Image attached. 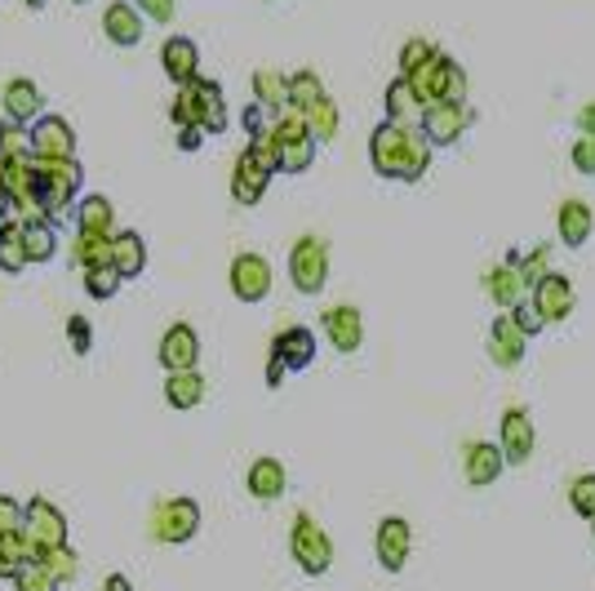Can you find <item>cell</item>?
<instances>
[{"instance_id":"obj_1","label":"cell","mask_w":595,"mask_h":591,"mask_svg":"<svg viewBox=\"0 0 595 591\" xmlns=\"http://www.w3.org/2000/svg\"><path fill=\"white\" fill-rule=\"evenodd\" d=\"M431 143L418 125H396V121H383L374 134H369V160H374V174L383 178H396V183H418L427 169H431Z\"/></svg>"},{"instance_id":"obj_2","label":"cell","mask_w":595,"mask_h":591,"mask_svg":"<svg viewBox=\"0 0 595 591\" xmlns=\"http://www.w3.org/2000/svg\"><path fill=\"white\" fill-rule=\"evenodd\" d=\"M32 165H36V196H41V218L45 222H54L72 200H76V191H81V160L72 156V160H45V156H32Z\"/></svg>"},{"instance_id":"obj_3","label":"cell","mask_w":595,"mask_h":591,"mask_svg":"<svg viewBox=\"0 0 595 591\" xmlns=\"http://www.w3.org/2000/svg\"><path fill=\"white\" fill-rule=\"evenodd\" d=\"M414 85V94L422 98V107H436V103H467V72L449 59V54H431L414 76H405Z\"/></svg>"},{"instance_id":"obj_4","label":"cell","mask_w":595,"mask_h":591,"mask_svg":"<svg viewBox=\"0 0 595 591\" xmlns=\"http://www.w3.org/2000/svg\"><path fill=\"white\" fill-rule=\"evenodd\" d=\"M289 556H293V564L303 569L307 578L330 573V564H334V542H330V533L321 529L316 516H307V511L293 516V525H289Z\"/></svg>"},{"instance_id":"obj_5","label":"cell","mask_w":595,"mask_h":591,"mask_svg":"<svg viewBox=\"0 0 595 591\" xmlns=\"http://www.w3.org/2000/svg\"><path fill=\"white\" fill-rule=\"evenodd\" d=\"M271 129H275V138H280V174H307L312 169V160H316V138H312V125H307V116L303 112H280L275 121H271Z\"/></svg>"},{"instance_id":"obj_6","label":"cell","mask_w":595,"mask_h":591,"mask_svg":"<svg viewBox=\"0 0 595 591\" xmlns=\"http://www.w3.org/2000/svg\"><path fill=\"white\" fill-rule=\"evenodd\" d=\"M289 280L298 293H321L330 280V245L321 236H298L289 249Z\"/></svg>"},{"instance_id":"obj_7","label":"cell","mask_w":595,"mask_h":591,"mask_svg":"<svg viewBox=\"0 0 595 591\" xmlns=\"http://www.w3.org/2000/svg\"><path fill=\"white\" fill-rule=\"evenodd\" d=\"M196 529H200V502H196V498L178 494V498L156 502V511H152V538H156V542L182 547V542L196 538Z\"/></svg>"},{"instance_id":"obj_8","label":"cell","mask_w":595,"mask_h":591,"mask_svg":"<svg viewBox=\"0 0 595 591\" xmlns=\"http://www.w3.org/2000/svg\"><path fill=\"white\" fill-rule=\"evenodd\" d=\"M23 533H28V542L36 547V556H45V551H54V547H67V516H63L50 498H32V502H28Z\"/></svg>"},{"instance_id":"obj_9","label":"cell","mask_w":595,"mask_h":591,"mask_svg":"<svg viewBox=\"0 0 595 591\" xmlns=\"http://www.w3.org/2000/svg\"><path fill=\"white\" fill-rule=\"evenodd\" d=\"M471 121H476V112H471L467 103H436V107L422 112L418 129L427 134L431 147H453V143L471 129Z\"/></svg>"},{"instance_id":"obj_10","label":"cell","mask_w":595,"mask_h":591,"mask_svg":"<svg viewBox=\"0 0 595 591\" xmlns=\"http://www.w3.org/2000/svg\"><path fill=\"white\" fill-rule=\"evenodd\" d=\"M498 445H502V458L507 467H520L533 458V445H537V432H533V414L524 405H511L498 423Z\"/></svg>"},{"instance_id":"obj_11","label":"cell","mask_w":595,"mask_h":591,"mask_svg":"<svg viewBox=\"0 0 595 591\" xmlns=\"http://www.w3.org/2000/svg\"><path fill=\"white\" fill-rule=\"evenodd\" d=\"M227 280H231V293L240 303H262L271 293V262L262 253H236Z\"/></svg>"},{"instance_id":"obj_12","label":"cell","mask_w":595,"mask_h":591,"mask_svg":"<svg viewBox=\"0 0 595 591\" xmlns=\"http://www.w3.org/2000/svg\"><path fill=\"white\" fill-rule=\"evenodd\" d=\"M533 308H537V317L546 321V325H560V321H568L573 317V303H577V293H573V280L564 276V271H551L542 284H533V299H529Z\"/></svg>"},{"instance_id":"obj_13","label":"cell","mask_w":595,"mask_h":591,"mask_svg":"<svg viewBox=\"0 0 595 591\" xmlns=\"http://www.w3.org/2000/svg\"><path fill=\"white\" fill-rule=\"evenodd\" d=\"M374 551H378V564L387 573H400L409 564V551H414V529L405 516H387L374 533Z\"/></svg>"},{"instance_id":"obj_14","label":"cell","mask_w":595,"mask_h":591,"mask_svg":"<svg viewBox=\"0 0 595 591\" xmlns=\"http://www.w3.org/2000/svg\"><path fill=\"white\" fill-rule=\"evenodd\" d=\"M321 325H325V339L334 343V352H343V356L361 352V343H365V317H361V308L338 303V308H330L321 317Z\"/></svg>"},{"instance_id":"obj_15","label":"cell","mask_w":595,"mask_h":591,"mask_svg":"<svg viewBox=\"0 0 595 591\" xmlns=\"http://www.w3.org/2000/svg\"><path fill=\"white\" fill-rule=\"evenodd\" d=\"M524 348H529V334L515 325L511 312H502V317L489 325V356H493V365H498V370H520Z\"/></svg>"},{"instance_id":"obj_16","label":"cell","mask_w":595,"mask_h":591,"mask_svg":"<svg viewBox=\"0 0 595 591\" xmlns=\"http://www.w3.org/2000/svg\"><path fill=\"white\" fill-rule=\"evenodd\" d=\"M32 156H45V160H72L76 156V134L63 116H41L32 125Z\"/></svg>"},{"instance_id":"obj_17","label":"cell","mask_w":595,"mask_h":591,"mask_svg":"<svg viewBox=\"0 0 595 591\" xmlns=\"http://www.w3.org/2000/svg\"><path fill=\"white\" fill-rule=\"evenodd\" d=\"M271 356H275L289 374L307 370V365L316 361V334H312L307 325H289V330H280V334L271 339Z\"/></svg>"},{"instance_id":"obj_18","label":"cell","mask_w":595,"mask_h":591,"mask_svg":"<svg viewBox=\"0 0 595 591\" xmlns=\"http://www.w3.org/2000/svg\"><path fill=\"white\" fill-rule=\"evenodd\" d=\"M160 365L169 370V374H182V370H196V361H200V334L191 330V325H169L165 330V339H160Z\"/></svg>"},{"instance_id":"obj_19","label":"cell","mask_w":595,"mask_h":591,"mask_svg":"<svg viewBox=\"0 0 595 591\" xmlns=\"http://www.w3.org/2000/svg\"><path fill=\"white\" fill-rule=\"evenodd\" d=\"M103 32L116 50H134L143 41V14L138 6H129V0H112V6L103 10Z\"/></svg>"},{"instance_id":"obj_20","label":"cell","mask_w":595,"mask_h":591,"mask_svg":"<svg viewBox=\"0 0 595 591\" xmlns=\"http://www.w3.org/2000/svg\"><path fill=\"white\" fill-rule=\"evenodd\" d=\"M160 68H165V76L174 85L200 81V50H196V41L191 37H169L165 50H160Z\"/></svg>"},{"instance_id":"obj_21","label":"cell","mask_w":595,"mask_h":591,"mask_svg":"<svg viewBox=\"0 0 595 591\" xmlns=\"http://www.w3.org/2000/svg\"><path fill=\"white\" fill-rule=\"evenodd\" d=\"M502 467H507V458H502V445H489V440H471V445L462 449V471H467V485H476V489L493 485V480L502 476Z\"/></svg>"},{"instance_id":"obj_22","label":"cell","mask_w":595,"mask_h":591,"mask_svg":"<svg viewBox=\"0 0 595 591\" xmlns=\"http://www.w3.org/2000/svg\"><path fill=\"white\" fill-rule=\"evenodd\" d=\"M484 293H489V303L498 312H515L524 303V280H520V271L511 262H498V267L484 271Z\"/></svg>"},{"instance_id":"obj_23","label":"cell","mask_w":595,"mask_h":591,"mask_svg":"<svg viewBox=\"0 0 595 591\" xmlns=\"http://www.w3.org/2000/svg\"><path fill=\"white\" fill-rule=\"evenodd\" d=\"M0 103H6V121H19V125H36V121H41V107H45L36 81H23V76L6 85Z\"/></svg>"},{"instance_id":"obj_24","label":"cell","mask_w":595,"mask_h":591,"mask_svg":"<svg viewBox=\"0 0 595 591\" xmlns=\"http://www.w3.org/2000/svg\"><path fill=\"white\" fill-rule=\"evenodd\" d=\"M267 183H271V174H267L249 152H240L236 165H231V196H236L240 205H258V200L267 196Z\"/></svg>"},{"instance_id":"obj_25","label":"cell","mask_w":595,"mask_h":591,"mask_svg":"<svg viewBox=\"0 0 595 591\" xmlns=\"http://www.w3.org/2000/svg\"><path fill=\"white\" fill-rule=\"evenodd\" d=\"M289 476H284V463L280 458H253L249 471H244V489L258 498V502H275L284 494Z\"/></svg>"},{"instance_id":"obj_26","label":"cell","mask_w":595,"mask_h":591,"mask_svg":"<svg viewBox=\"0 0 595 591\" xmlns=\"http://www.w3.org/2000/svg\"><path fill=\"white\" fill-rule=\"evenodd\" d=\"M555 227H560V240L568 249H582L591 240V227H595V214L586 200H564L560 214H555Z\"/></svg>"},{"instance_id":"obj_27","label":"cell","mask_w":595,"mask_h":591,"mask_svg":"<svg viewBox=\"0 0 595 591\" xmlns=\"http://www.w3.org/2000/svg\"><path fill=\"white\" fill-rule=\"evenodd\" d=\"M383 103H387V121H396V125H418L422 112H427L422 98L414 94V85H409L405 76H396V81L387 85V98H383Z\"/></svg>"},{"instance_id":"obj_28","label":"cell","mask_w":595,"mask_h":591,"mask_svg":"<svg viewBox=\"0 0 595 591\" xmlns=\"http://www.w3.org/2000/svg\"><path fill=\"white\" fill-rule=\"evenodd\" d=\"M253 98H258V107H267V112H289V76H280L275 68H258L253 72Z\"/></svg>"},{"instance_id":"obj_29","label":"cell","mask_w":595,"mask_h":591,"mask_svg":"<svg viewBox=\"0 0 595 591\" xmlns=\"http://www.w3.org/2000/svg\"><path fill=\"white\" fill-rule=\"evenodd\" d=\"M36 547L28 542V533H0V578H19L23 564H36Z\"/></svg>"},{"instance_id":"obj_30","label":"cell","mask_w":595,"mask_h":591,"mask_svg":"<svg viewBox=\"0 0 595 591\" xmlns=\"http://www.w3.org/2000/svg\"><path fill=\"white\" fill-rule=\"evenodd\" d=\"M196 94H200V129H205V134H222V129H227V98H222V85H218V81H196Z\"/></svg>"},{"instance_id":"obj_31","label":"cell","mask_w":595,"mask_h":591,"mask_svg":"<svg viewBox=\"0 0 595 591\" xmlns=\"http://www.w3.org/2000/svg\"><path fill=\"white\" fill-rule=\"evenodd\" d=\"M112 267L121 271V280H134V276H143V267H147V245H143V236H138V231H121V236H116V253H112Z\"/></svg>"},{"instance_id":"obj_32","label":"cell","mask_w":595,"mask_h":591,"mask_svg":"<svg viewBox=\"0 0 595 591\" xmlns=\"http://www.w3.org/2000/svg\"><path fill=\"white\" fill-rule=\"evenodd\" d=\"M165 401H169L174 409H196V405L205 401V379H200V370L169 374V379H165Z\"/></svg>"},{"instance_id":"obj_33","label":"cell","mask_w":595,"mask_h":591,"mask_svg":"<svg viewBox=\"0 0 595 591\" xmlns=\"http://www.w3.org/2000/svg\"><path fill=\"white\" fill-rule=\"evenodd\" d=\"M23 267H32V258H28V236H23V222H6V227H0V271L19 276Z\"/></svg>"},{"instance_id":"obj_34","label":"cell","mask_w":595,"mask_h":591,"mask_svg":"<svg viewBox=\"0 0 595 591\" xmlns=\"http://www.w3.org/2000/svg\"><path fill=\"white\" fill-rule=\"evenodd\" d=\"M112 200L103 196V191H94V196H85L81 205H76V231H98V236H116L112 231Z\"/></svg>"},{"instance_id":"obj_35","label":"cell","mask_w":595,"mask_h":591,"mask_svg":"<svg viewBox=\"0 0 595 591\" xmlns=\"http://www.w3.org/2000/svg\"><path fill=\"white\" fill-rule=\"evenodd\" d=\"M112 253H116V236H98V231H76V262H81L85 271L112 267Z\"/></svg>"},{"instance_id":"obj_36","label":"cell","mask_w":595,"mask_h":591,"mask_svg":"<svg viewBox=\"0 0 595 591\" xmlns=\"http://www.w3.org/2000/svg\"><path fill=\"white\" fill-rule=\"evenodd\" d=\"M507 262L520 271V280H524V289H533V284H542L546 276H551V249L546 245H533L529 253H520V249H511L507 253Z\"/></svg>"},{"instance_id":"obj_37","label":"cell","mask_w":595,"mask_h":591,"mask_svg":"<svg viewBox=\"0 0 595 591\" xmlns=\"http://www.w3.org/2000/svg\"><path fill=\"white\" fill-rule=\"evenodd\" d=\"M321 98H330V94H325V85H321L316 72H293L289 76V107L293 112H312Z\"/></svg>"},{"instance_id":"obj_38","label":"cell","mask_w":595,"mask_h":591,"mask_svg":"<svg viewBox=\"0 0 595 591\" xmlns=\"http://www.w3.org/2000/svg\"><path fill=\"white\" fill-rule=\"evenodd\" d=\"M23 236H28V258H32V262H50V258L59 253V236H54V222H45V218H32V222H23Z\"/></svg>"},{"instance_id":"obj_39","label":"cell","mask_w":595,"mask_h":591,"mask_svg":"<svg viewBox=\"0 0 595 591\" xmlns=\"http://www.w3.org/2000/svg\"><path fill=\"white\" fill-rule=\"evenodd\" d=\"M0 156H6V160L32 156V129L19 125V121H0Z\"/></svg>"},{"instance_id":"obj_40","label":"cell","mask_w":595,"mask_h":591,"mask_svg":"<svg viewBox=\"0 0 595 591\" xmlns=\"http://www.w3.org/2000/svg\"><path fill=\"white\" fill-rule=\"evenodd\" d=\"M568 507H573L582 520L595 525V471H582V476L568 480Z\"/></svg>"},{"instance_id":"obj_41","label":"cell","mask_w":595,"mask_h":591,"mask_svg":"<svg viewBox=\"0 0 595 591\" xmlns=\"http://www.w3.org/2000/svg\"><path fill=\"white\" fill-rule=\"evenodd\" d=\"M169 116H174V125H178V129H191V125H200V94H196V81H191V85H178Z\"/></svg>"},{"instance_id":"obj_42","label":"cell","mask_w":595,"mask_h":591,"mask_svg":"<svg viewBox=\"0 0 595 591\" xmlns=\"http://www.w3.org/2000/svg\"><path fill=\"white\" fill-rule=\"evenodd\" d=\"M303 116H307L316 143H330V138L338 134V103H334V98H321V103H316L312 112H303Z\"/></svg>"},{"instance_id":"obj_43","label":"cell","mask_w":595,"mask_h":591,"mask_svg":"<svg viewBox=\"0 0 595 591\" xmlns=\"http://www.w3.org/2000/svg\"><path fill=\"white\" fill-rule=\"evenodd\" d=\"M244 152H249V156H253V160H258L267 174H280V160H284V156H280V138H275V129H262V134H253Z\"/></svg>"},{"instance_id":"obj_44","label":"cell","mask_w":595,"mask_h":591,"mask_svg":"<svg viewBox=\"0 0 595 591\" xmlns=\"http://www.w3.org/2000/svg\"><path fill=\"white\" fill-rule=\"evenodd\" d=\"M41 564H45L59 582H72V578L81 573V556H76L72 547H54V551H45V556H41Z\"/></svg>"},{"instance_id":"obj_45","label":"cell","mask_w":595,"mask_h":591,"mask_svg":"<svg viewBox=\"0 0 595 591\" xmlns=\"http://www.w3.org/2000/svg\"><path fill=\"white\" fill-rule=\"evenodd\" d=\"M14 587H19V591H59L63 582H59V578H54V573H50L41 560H36V564H23V569H19Z\"/></svg>"},{"instance_id":"obj_46","label":"cell","mask_w":595,"mask_h":591,"mask_svg":"<svg viewBox=\"0 0 595 591\" xmlns=\"http://www.w3.org/2000/svg\"><path fill=\"white\" fill-rule=\"evenodd\" d=\"M431 54H436V45H431L427 37L405 41V45H400V76H414V72H418V68H422Z\"/></svg>"},{"instance_id":"obj_47","label":"cell","mask_w":595,"mask_h":591,"mask_svg":"<svg viewBox=\"0 0 595 591\" xmlns=\"http://www.w3.org/2000/svg\"><path fill=\"white\" fill-rule=\"evenodd\" d=\"M85 289H90V299H112V293L121 289V271L116 267H98V271H85Z\"/></svg>"},{"instance_id":"obj_48","label":"cell","mask_w":595,"mask_h":591,"mask_svg":"<svg viewBox=\"0 0 595 591\" xmlns=\"http://www.w3.org/2000/svg\"><path fill=\"white\" fill-rule=\"evenodd\" d=\"M23 520H28V507L10 494H0V533H23Z\"/></svg>"},{"instance_id":"obj_49","label":"cell","mask_w":595,"mask_h":591,"mask_svg":"<svg viewBox=\"0 0 595 591\" xmlns=\"http://www.w3.org/2000/svg\"><path fill=\"white\" fill-rule=\"evenodd\" d=\"M568 160H573V169L577 174H595V134H582L577 143H573V152H568Z\"/></svg>"},{"instance_id":"obj_50","label":"cell","mask_w":595,"mask_h":591,"mask_svg":"<svg viewBox=\"0 0 595 591\" xmlns=\"http://www.w3.org/2000/svg\"><path fill=\"white\" fill-rule=\"evenodd\" d=\"M134 6H138V14L143 19H152V23H174V14H178V0H134Z\"/></svg>"},{"instance_id":"obj_51","label":"cell","mask_w":595,"mask_h":591,"mask_svg":"<svg viewBox=\"0 0 595 591\" xmlns=\"http://www.w3.org/2000/svg\"><path fill=\"white\" fill-rule=\"evenodd\" d=\"M67 343H72L76 356H85V352L94 348V330H90L85 317H72V321H67Z\"/></svg>"},{"instance_id":"obj_52","label":"cell","mask_w":595,"mask_h":591,"mask_svg":"<svg viewBox=\"0 0 595 591\" xmlns=\"http://www.w3.org/2000/svg\"><path fill=\"white\" fill-rule=\"evenodd\" d=\"M511 317H515V325H520V330H524V334H529V339H533V334H542V330H546V321H542V317H537V308H533V303H520V308H515V312H511Z\"/></svg>"},{"instance_id":"obj_53","label":"cell","mask_w":595,"mask_h":591,"mask_svg":"<svg viewBox=\"0 0 595 591\" xmlns=\"http://www.w3.org/2000/svg\"><path fill=\"white\" fill-rule=\"evenodd\" d=\"M240 121H244V129H249V138H253V134H262V129H271V125H267V107H258V103H249Z\"/></svg>"},{"instance_id":"obj_54","label":"cell","mask_w":595,"mask_h":591,"mask_svg":"<svg viewBox=\"0 0 595 591\" xmlns=\"http://www.w3.org/2000/svg\"><path fill=\"white\" fill-rule=\"evenodd\" d=\"M200 143H205V129H200V125H191V129H178V147H182V152H196Z\"/></svg>"},{"instance_id":"obj_55","label":"cell","mask_w":595,"mask_h":591,"mask_svg":"<svg viewBox=\"0 0 595 591\" xmlns=\"http://www.w3.org/2000/svg\"><path fill=\"white\" fill-rule=\"evenodd\" d=\"M284 374H289V370H284V365L271 356V361H267V387H280V383H284Z\"/></svg>"},{"instance_id":"obj_56","label":"cell","mask_w":595,"mask_h":591,"mask_svg":"<svg viewBox=\"0 0 595 591\" xmlns=\"http://www.w3.org/2000/svg\"><path fill=\"white\" fill-rule=\"evenodd\" d=\"M577 129H582V134H595V103L577 112Z\"/></svg>"},{"instance_id":"obj_57","label":"cell","mask_w":595,"mask_h":591,"mask_svg":"<svg viewBox=\"0 0 595 591\" xmlns=\"http://www.w3.org/2000/svg\"><path fill=\"white\" fill-rule=\"evenodd\" d=\"M103 591H134V582H129L125 573H107V582H103Z\"/></svg>"},{"instance_id":"obj_58","label":"cell","mask_w":595,"mask_h":591,"mask_svg":"<svg viewBox=\"0 0 595 591\" xmlns=\"http://www.w3.org/2000/svg\"><path fill=\"white\" fill-rule=\"evenodd\" d=\"M6 222H19V218H14V205L10 200H0V227H6Z\"/></svg>"},{"instance_id":"obj_59","label":"cell","mask_w":595,"mask_h":591,"mask_svg":"<svg viewBox=\"0 0 595 591\" xmlns=\"http://www.w3.org/2000/svg\"><path fill=\"white\" fill-rule=\"evenodd\" d=\"M0 200H6V156H0Z\"/></svg>"},{"instance_id":"obj_60","label":"cell","mask_w":595,"mask_h":591,"mask_svg":"<svg viewBox=\"0 0 595 591\" xmlns=\"http://www.w3.org/2000/svg\"><path fill=\"white\" fill-rule=\"evenodd\" d=\"M23 6H28V10H41V6H45V0H23Z\"/></svg>"},{"instance_id":"obj_61","label":"cell","mask_w":595,"mask_h":591,"mask_svg":"<svg viewBox=\"0 0 595 591\" xmlns=\"http://www.w3.org/2000/svg\"><path fill=\"white\" fill-rule=\"evenodd\" d=\"M76 6H90V0H76Z\"/></svg>"}]
</instances>
